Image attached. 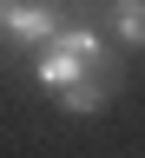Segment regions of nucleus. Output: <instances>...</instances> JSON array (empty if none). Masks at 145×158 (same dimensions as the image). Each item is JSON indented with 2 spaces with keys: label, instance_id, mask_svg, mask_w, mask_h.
Instances as JSON below:
<instances>
[{
  "label": "nucleus",
  "instance_id": "obj_6",
  "mask_svg": "<svg viewBox=\"0 0 145 158\" xmlns=\"http://www.w3.org/2000/svg\"><path fill=\"white\" fill-rule=\"evenodd\" d=\"M0 40H7V0H0Z\"/></svg>",
  "mask_w": 145,
  "mask_h": 158
},
{
  "label": "nucleus",
  "instance_id": "obj_3",
  "mask_svg": "<svg viewBox=\"0 0 145 158\" xmlns=\"http://www.w3.org/2000/svg\"><path fill=\"white\" fill-rule=\"evenodd\" d=\"M79 73H92V66H86L79 53H66L59 40H46V46H33V79H40L46 92H59V86H73Z\"/></svg>",
  "mask_w": 145,
  "mask_h": 158
},
{
  "label": "nucleus",
  "instance_id": "obj_5",
  "mask_svg": "<svg viewBox=\"0 0 145 158\" xmlns=\"http://www.w3.org/2000/svg\"><path fill=\"white\" fill-rule=\"evenodd\" d=\"M53 40H59L66 53H79L86 66H112V59H106V33H99V27H59Z\"/></svg>",
  "mask_w": 145,
  "mask_h": 158
},
{
  "label": "nucleus",
  "instance_id": "obj_4",
  "mask_svg": "<svg viewBox=\"0 0 145 158\" xmlns=\"http://www.w3.org/2000/svg\"><path fill=\"white\" fill-rule=\"evenodd\" d=\"M106 20L119 46H145V0H106Z\"/></svg>",
  "mask_w": 145,
  "mask_h": 158
},
{
  "label": "nucleus",
  "instance_id": "obj_2",
  "mask_svg": "<svg viewBox=\"0 0 145 158\" xmlns=\"http://www.w3.org/2000/svg\"><path fill=\"white\" fill-rule=\"evenodd\" d=\"M119 86H126L119 66H92V73H79L73 86H59V106H66V112H106Z\"/></svg>",
  "mask_w": 145,
  "mask_h": 158
},
{
  "label": "nucleus",
  "instance_id": "obj_1",
  "mask_svg": "<svg viewBox=\"0 0 145 158\" xmlns=\"http://www.w3.org/2000/svg\"><path fill=\"white\" fill-rule=\"evenodd\" d=\"M59 20H66L59 0H7V40H20V46H46Z\"/></svg>",
  "mask_w": 145,
  "mask_h": 158
}]
</instances>
